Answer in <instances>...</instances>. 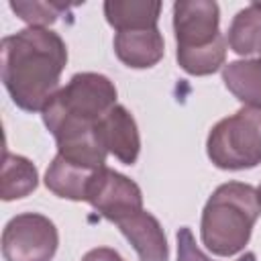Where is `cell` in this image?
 <instances>
[{"mask_svg": "<svg viewBox=\"0 0 261 261\" xmlns=\"http://www.w3.org/2000/svg\"><path fill=\"white\" fill-rule=\"evenodd\" d=\"M67 47L59 33L27 27L0 43V77L12 102L24 112H39L59 90Z\"/></svg>", "mask_w": 261, "mask_h": 261, "instance_id": "cell-1", "label": "cell"}, {"mask_svg": "<svg viewBox=\"0 0 261 261\" xmlns=\"http://www.w3.org/2000/svg\"><path fill=\"white\" fill-rule=\"evenodd\" d=\"M259 214L257 188L245 181L220 184L202 210L200 239L212 255L232 257L249 245Z\"/></svg>", "mask_w": 261, "mask_h": 261, "instance_id": "cell-2", "label": "cell"}, {"mask_svg": "<svg viewBox=\"0 0 261 261\" xmlns=\"http://www.w3.org/2000/svg\"><path fill=\"white\" fill-rule=\"evenodd\" d=\"M177 63L190 75H210L224 67L226 37L220 33V8L214 0H177L173 4Z\"/></svg>", "mask_w": 261, "mask_h": 261, "instance_id": "cell-3", "label": "cell"}, {"mask_svg": "<svg viewBox=\"0 0 261 261\" xmlns=\"http://www.w3.org/2000/svg\"><path fill=\"white\" fill-rule=\"evenodd\" d=\"M208 159L218 169L241 171L261 163V108L243 106L218 120L206 139Z\"/></svg>", "mask_w": 261, "mask_h": 261, "instance_id": "cell-4", "label": "cell"}, {"mask_svg": "<svg viewBox=\"0 0 261 261\" xmlns=\"http://www.w3.org/2000/svg\"><path fill=\"white\" fill-rule=\"evenodd\" d=\"M57 247V226L39 212L16 214L2 230V255L6 261H51Z\"/></svg>", "mask_w": 261, "mask_h": 261, "instance_id": "cell-5", "label": "cell"}, {"mask_svg": "<svg viewBox=\"0 0 261 261\" xmlns=\"http://www.w3.org/2000/svg\"><path fill=\"white\" fill-rule=\"evenodd\" d=\"M112 106H116V86L102 73L82 71L69 77V82L59 88L45 108L82 116L88 120H100Z\"/></svg>", "mask_w": 261, "mask_h": 261, "instance_id": "cell-6", "label": "cell"}, {"mask_svg": "<svg viewBox=\"0 0 261 261\" xmlns=\"http://www.w3.org/2000/svg\"><path fill=\"white\" fill-rule=\"evenodd\" d=\"M86 202L100 216L116 222L143 208V192L130 177L104 165L92 173L86 188Z\"/></svg>", "mask_w": 261, "mask_h": 261, "instance_id": "cell-7", "label": "cell"}, {"mask_svg": "<svg viewBox=\"0 0 261 261\" xmlns=\"http://www.w3.org/2000/svg\"><path fill=\"white\" fill-rule=\"evenodd\" d=\"M128 239L141 261H169V245L161 222L145 208L135 210L114 222Z\"/></svg>", "mask_w": 261, "mask_h": 261, "instance_id": "cell-8", "label": "cell"}, {"mask_svg": "<svg viewBox=\"0 0 261 261\" xmlns=\"http://www.w3.org/2000/svg\"><path fill=\"white\" fill-rule=\"evenodd\" d=\"M104 147L112 153L120 163L133 165L139 159L141 151V137L135 116L120 104L112 106L98 124Z\"/></svg>", "mask_w": 261, "mask_h": 261, "instance_id": "cell-9", "label": "cell"}, {"mask_svg": "<svg viewBox=\"0 0 261 261\" xmlns=\"http://www.w3.org/2000/svg\"><path fill=\"white\" fill-rule=\"evenodd\" d=\"M114 53L116 57L133 67L147 69L157 65L165 55L163 35L157 29H137V31H120L114 37Z\"/></svg>", "mask_w": 261, "mask_h": 261, "instance_id": "cell-10", "label": "cell"}, {"mask_svg": "<svg viewBox=\"0 0 261 261\" xmlns=\"http://www.w3.org/2000/svg\"><path fill=\"white\" fill-rule=\"evenodd\" d=\"M161 14L159 0H106L104 16L116 33L137 29H157Z\"/></svg>", "mask_w": 261, "mask_h": 261, "instance_id": "cell-11", "label": "cell"}, {"mask_svg": "<svg viewBox=\"0 0 261 261\" xmlns=\"http://www.w3.org/2000/svg\"><path fill=\"white\" fill-rule=\"evenodd\" d=\"M222 82L239 102L261 108V57L224 63Z\"/></svg>", "mask_w": 261, "mask_h": 261, "instance_id": "cell-12", "label": "cell"}, {"mask_svg": "<svg viewBox=\"0 0 261 261\" xmlns=\"http://www.w3.org/2000/svg\"><path fill=\"white\" fill-rule=\"evenodd\" d=\"M96 169L80 167L61 155H55L45 171V186L49 192H53L59 198L71 200V202H86V188Z\"/></svg>", "mask_w": 261, "mask_h": 261, "instance_id": "cell-13", "label": "cell"}, {"mask_svg": "<svg viewBox=\"0 0 261 261\" xmlns=\"http://www.w3.org/2000/svg\"><path fill=\"white\" fill-rule=\"evenodd\" d=\"M226 45L237 55L261 53V2L241 8L226 31Z\"/></svg>", "mask_w": 261, "mask_h": 261, "instance_id": "cell-14", "label": "cell"}, {"mask_svg": "<svg viewBox=\"0 0 261 261\" xmlns=\"http://www.w3.org/2000/svg\"><path fill=\"white\" fill-rule=\"evenodd\" d=\"M39 186V171L35 163L22 155L4 153L2 177H0V196L4 202L18 200L35 192Z\"/></svg>", "mask_w": 261, "mask_h": 261, "instance_id": "cell-15", "label": "cell"}, {"mask_svg": "<svg viewBox=\"0 0 261 261\" xmlns=\"http://www.w3.org/2000/svg\"><path fill=\"white\" fill-rule=\"evenodd\" d=\"M67 8L71 6L65 2H57V0H10V10L20 20H24L29 27L47 29Z\"/></svg>", "mask_w": 261, "mask_h": 261, "instance_id": "cell-16", "label": "cell"}, {"mask_svg": "<svg viewBox=\"0 0 261 261\" xmlns=\"http://www.w3.org/2000/svg\"><path fill=\"white\" fill-rule=\"evenodd\" d=\"M175 241H177V261H212L196 245V239H194L190 226H181L175 232ZM237 261H257V255L253 251H245V255H241Z\"/></svg>", "mask_w": 261, "mask_h": 261, "instance_id": "cell-17", "label": "cell"}, {"mask_svg": "<svg viewBox=\"0 0 261 261\" xmlns=\"http://www.w3.org/2000/svg\"><path fill=\"white\" fill-rule=\"evenodd\" d=\"M82 261H124V259L118 251H114L110 247H96V249L88 251L82 257Z\"/></svg>", "mask_w": 261, "mask_h": 261, "instance_id": "cell-18", "label": "cell"}, {"mask_svg": "<svg viewBox=\"0 0 261 261\" xmlns=\"http://www.w3.org/2000/svg\"><path fill=\"white\" fill-rule=\"evenodd\" d=\"M257 192H259V200H261V186H259V188H257Z\"/></svg>", "mask_w": 261, "mask_h": 261, "instance_id": "cell-19", "label": "cell"}]
</instances>
